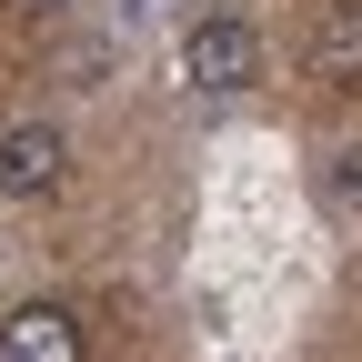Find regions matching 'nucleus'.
Wrapping results in <instances>:
<instances>
[{"label": "nucleus", "instance_id": "1", "mask_svg": "<svg viewBox=\"0 0 362 362\" xmlns=\"http://www.w3.org/2000/svg\"><path fill=\"white\" fill-rule=\"evenodd\" d=\"M181 71H192V90H252L262 81V30L232 21V11H202L181 30Z\"/></svg>", "mask_w": 362, "mask_h": 362}, {"label": "nucleus", "instance_id": "2", "mask_svg": "<svg viewBox=\"0 0 362 362\" xmlns=\"http://www.w3.org/2000/svg\"><path fill=\"white\" fill-rule=\"evenodd\" d=\"M61 171H71L61 121H11V131H0V202H51Z\"/></svg>", "mask_w": 362, "mask_h": 362}, {"label": "nucleus", "instance_id": "3", "mask_svg": "<svg viewBox=\"0 0 362 362\" xmlns=\"http://www.w3.org/2000/svg\"><path fill=\"white\" fill-rule=\"evenodd\" d=\"M0 362H90V332L71 302H11L0 312Z\"/></svg>", "mask_w": 362, "mask_h": 362}, {"label": "nucleus", "instance_id": "4", "mask_svg": "<svg viewBox=\"0 0 362 362\" xmlns=\"http://www.w3.org/2000/svg\"><path fill=\"white\" fill-rule=\"evenodd\" d=\"M312 81L362 90V0H322V21H312Z\"/></svg>", "mask_w": 362, "mask_h": 362}, {"label": "nucleus", "instance_id": "5", "mask_svg": "<svg viewBox=\"0 0 362 362\" xmlns=\"http://www.w3.org/2000/svg\"><path fill=\"white\" fill-rule=\"evenodd\" d=\"M322 202H332L342 221H362V141H342V151L322 161Z\"/></svg>", "mask_w": 362, "mask_h": 362}, {"label": "nucleus", "instance_id": "6", "mask_svg": "<svg viewBox=\"0 0 362 362\" xmlns=\"http://www.w3.org/2000/svg\"><path fill=\"white\" fill-rule=\"evenodd\" d=\"M21 11H81V0H21Z\"/></svg>", "mask_w": 362, "mask_h": 362}]
</instances>
